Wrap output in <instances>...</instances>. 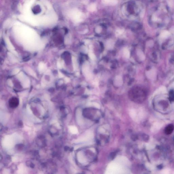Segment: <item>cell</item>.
<instances>
[{
	"label": "cell",
	"instance_id": "6",
	"mask_svg": "<svg viewBox=\"0 0 174 174\" xmlns=\"http://www.w3.org/2000/svg\"><path fill=\"white\" fill-rule=\"evenodd\" d=\"M114 44L115 43L113 40L112 39H109L107 40L105 43V47L107 49L111 50L113 48Z\"/></svg>",
	"mask_w": 174,
	"mask_h": 174
},
{
	"label": "cell",
	"instance_id": "11",
	"mask_svg": "<svg viewBox=\"0 0 174 174\" xmlns=\"http://www.w3.org/2000/svg\"><path fill=\"white\" fill-rule=\"evenodd\" d=\"M137 54L139 58L141 60L143 61L145 59V55L143 52L140 49H138L137 51Z\"/></svg>",
	"mask_w": 174,
	"mask_h": 174
},
{
	"label": "cell",
	"instance_id": "9",
	"mask_svg": "<svg viewBox=\"0 0 174 174\" xmlns=\"http://www.w3.org/2000/svg\"><path fill=\"white\" fill-rule=\"evenodd\" d=\"M174 129V126L172 125H169L165 129V132L166 134H170L172 133Z\"/></svg>",
	"mask_w": 174,
	"mask_h": 174
},
{
	"label": "cell",
	"instance_id": "1",
	"mask_svg": "<svg viewBox=\"0 0 174 174\" xmlns=\"http://www.w3.org/2000/svg\"><path fill=\"white\" fill-rule=\"evenodd\" d=\"M129 165V163L126 158L124 157L117 158L115 162L111 163L108 166L106 171L108 173H121L126 171L124 167Z\"/></svg>",
	"mask_w": 174,
	"mask_h": 174
},
{
	"label": "cell",
	"instance_id": "22",
	"mask_svg": "<svg viewBox=\"0 0 174 174\" xmlns=\"http://www.w3.org/2000/svg\"><path fill=\"white\" fill-rule=\"evenodd\" d=\"M65 80L66 81H67V82H68V81L69 80V79H68V78H66L65 79Z\"/></svg>",
	"mask_w": 174,
	"mask_h": 174
},
{
	"label": "cell",
	"instance_id": "13",
	"mask_svg": "<svg viewBox=\"0 0 174 174\" xmlns=\"http://www.w3.org/2000/svg\"><path fill=\"white\" fill-rule=\"evenodd\" d=\"M123 53L124 56L126 58L128 59L130 57V52L128 49L125 48L123 50Z\"/></svg>",
	"mask_w": 174,
	"mask_h": 174
},
{
	"label": "cell",
	"instance_id": "19",
	"mask_svg": "<svg viewBox=\"0 0 174 174\" xmlns=\"http://www.w3.org/2000/svg\"><path fill=\"white\" fill-rule=\"evenodd\" d=\"M93 104L94 106H95L96 107L98 108H100V106L98 104L96 103H93Z\"/></svg>",
	"mask_w": 174,
	"mask_h": 174
},
{
	"label": "cell",
	"instance_id": "5",
	"mask_svg": "<svg viewBox=\"0 0 174 174\" xmlns=\"http://www.w3.org/2000/svg\"><path fill=\"white\" fill-rule=\"evenodd\" d=\"M146 75L147 77L152 80H154L156 78V72L154 69H151L147 71Z\"/></svg>",
	"mask_w": 174,
	"mask_h": 174
},
{
	"label": "cell",
	"instance_id": "15",
	"mask_svg": "<svg viewBox=\"0 0 174 174\" xmlns=\"http://www.w3.org/2000/svg\"><path fill=\"white\" fill-rule=\"evenodd\" d=\"M7 44L9 49L11 50V51H13V53H16L15 51H14V47L11 44V43L10 42L8 41H7Z\"/></svg>",
	"mask_w": 174,
	"mask_h": 174
},
{
	"label": "cell",
	"instance_id": "8",
	"mask_svg": "<svg viewBox=\"0 0 174 174\" xmlns=\"http://www.w3.org/2000/svg\"><path fill=\"white\" fill-rule=\"evenodd\" d=\"M77 158L78 160L80 163L83 164L86 163V160L85 158L84 157L82 153L80 152L77 154Z\"/></svg>",
	"mask_w": 174,
	"mask_h": 174
},
{
	"label": "cell",
	"instance_id": "20",
	"mask_svg": "<svg viewBox=\"0 0 174 174\" xmlns=\"http://www.w3.org/2000/svg\"><path fill=\"white\" fill-rule=\"evenodd\" d=\"M57 66L59 68H61L62 67L61 63L60 62H57Z\"/></svg>",
	"mask_w": 174,
	"mask_h": 174
},
{
	"label": "cell",
	"instance_id": "18",
	"mask_svg": "<svg viewBox=\"0 0 174 174\" xmlns=\"http://www.w3.org/2000/svg\"><path fill=\"white\" fill-rule=\"evenodd\" d=\"M88 55H89V57H90V59L92 60H95L96 59V57L95 55L93 53H89V54H88Z\"/></svg>",
	"mask_w": 174,
	"mask_h": 174
},
{
	"label": "cell",
	"instance_id": "12",
	"mask_svg": "<svg viewBox=\"0 0 174 174\" xmlns=\"http://www.w3.org/2000/svg\"><path fill=\"white\" fill-rule=\"evenodd\" d=\"M69 129L70 132L72 134H77L78 133V130L76 127L74 126H70Z\"/></svg>",
	"mask_w": 174,
	"mask_h": 174
},
{
	"label": "cell",
	"instance_id": "4",
	"mask_svg": "<svg viewBox=\"0 0 174 174\" xmlns=\"http://www.w3.org/2000/svg\"><path fill=\"white\" fill-rule=\"evenodd\" d=\"M82 71L84 75L88 78L91 77V74L89 70V67L87 64H85L83 65L82 68Z\"/></svg>",
	"mask_w": 174,
	"mask_h": 174
},
{
	"label": "cell",
	"instance_id": "16",
	"mask_svg": "<svg viewBox=\"0 0 174 174\" xmlns=\"http://www.w3.org/2000/svg\"><path fill=\"white\" fill-rule=\"evenodd\" d=\"M72 60L73 64V68H74V70H75L78 68L77 62V60L75 57H72Z\"/></svg>",
	"mask_w": 174,
	"mask_h": 174
},
{
	"label": "cell",
	"instance_id": "14",
	"mask_svg": "<svg viewBox=\"0 0 174 174\" xmlns=\"http://www.w3.org/2000/svg\"><path fill=\"white\" fill-rule=\"evenodd\" d=\"M170 35L169 33L167 31H164L161 33V38H167Z\"/></svg>",
	"mask_w": 174,
	"mask_h": 174
},
{
	"label": "cell",
	"instance_id": "21",
	"mask_svg": "<svg viewBox=\"0 0 174 174\" xmlns=\"http://www.w3.org/2000/svg\"><path fill=\"white\" fill-rule=\"evenodd\" d=\"M59 75L60 77H64V75L60 72H59Z\"/></svg>",
	"mask_w": 174,
	"mask_h": 174
},
{
	"label": "cell",
	"instance_id": "17",
	"mask_svg": "<svg viewBox=\"0 0 174 174\" xmlns=\"http://www.w3.org/2000/svg\"><path fill=\"white\" fill-rule=\"evenodd\" d=\"M45 67V65L44 63H40L39 64V66H38V68H39V70L41 72L43 71Z\"/></svg>",
	"mask_w": 174,
	"mask_h": 174
},
{
	"label": "cell",
	"instance_id": "7",
	"mask_svg": "<svg viewBox=\"0 0 174 174\" xmlns=\"http://www.w3.org/2000/svg\"><path fill=\"white\" fill-rule=\"evenodd\" d=\"M27 169L24 164H21L18 166V173L19 174L27 173Z\"/></svg>",
	"mask_w": 174,
	"mask_h": 174
},
{
	"label": "cell",
	"instance_id": "10",
	"mask_svg": "<svg viewBox=\"0 0 174 174\" xmlns=\"http://www.w3.org/2000/svg\"><path fill=\"white\" fill-rule=\"evenodd\" d=\"M32 12L34 14H38L40 13L41 12V8L39 5H36L32 9Z\"/></svg>",
	"mask_w": 174,
	"mask_h": 174
},
{
	"label": "cell",
	"instance_id": "2",
	"mask_svg": "<svg viewBox=\"0 0 174 174\" xmlns=\"http://www.w3.org/2000/svg\"><path fill=\"white\" fill-rule=\"evenodd\" d=\"M22 137L18 134L14 133L12 135H6L3 139L2 144L7 149H11L17 143L21 142Z\"/></svg>",
	"mask_w": 174,
	"mask_h": 174
},
{
	"label": "cell",
	"instance_id": "3",
	"mask_svg": "<svg viewBox=\"0 0 174 174\" xmlns=\"http://www.w3.org/2000/svg\"><path fill=\"white\" fill-rule=\"evenodd\" d=\"M114 84L115 86L119 87L123 84V81L121 76H117L115 77L114 81Z\"/></svg>",
	"mask_w": 174,
	"mask_h": 174
}]
</instances>
